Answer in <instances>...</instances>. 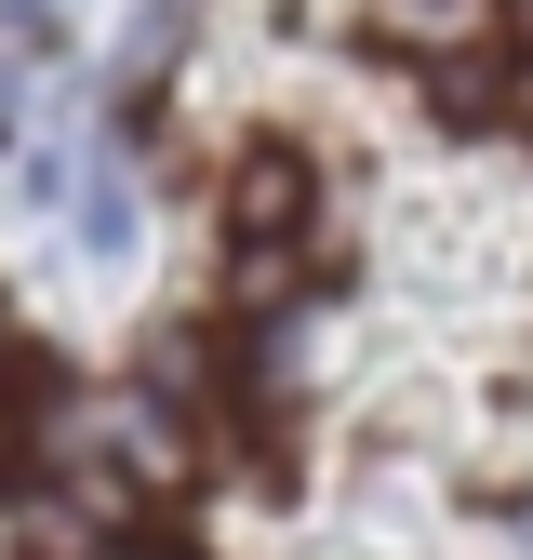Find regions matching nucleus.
<instances>
[{"label":"nucleus","mask_w":533,"mask_h":560,"mask_svg":"<svg viewBox=\"0 0 533 560\" xmlns=\"http://www.w3.org/2000/svg\"><path fill=\"white\" fill-rule=\"evenodd\" d=\"M0 334H14V320H0Z\"/></svg>","instance_id":"obj_6"},{"label":"nucleus","mask_w":533,"mask_h":560,"mask_svg":"<svg viewBox=\"0 0 533 560\" xmlns=\"http://www.w3.org/2000/svg\"><path fill=\"white\" fill-rule=\"evenodd\" d=\"M120 241H133V200L94 187V200H81V254H120Z\"/></svg>","instance_id":"obj_3"},{"label":"nucleus","mask_w":533,"mask_h":560,"mask_svg":"<svg viewBox=\"0 0 533 560\" xmlns=\"http://www.w3.org/2000/svg\"><path fill=\"white\" fill-rule=\"evenodd\" d=\"M507 120H520V133H533V67H520V81H507Z\"/></svg>","instance_id":"obj_4"},{"label":"nucleus","mask_w":533,"mask_h":560,"mask_svg":"<svg viewBox=\"0 0 533 560\" xmlns=\"http://www.w3.org/2000/svg\"><path fill=\"white\" fill-rule=\"evenodd\" d=\"M307 214H320V174H307V148H253V161L227 174V241H240V267H253V280L307 241Z\"/></svg>","instance_id":"obj_1"},{"label":"nucleus","mask_w":533,"mask_h":560,"mask_svg":"<svg viewBox=\"0 0 533 560\" xmlns=\"http://www.w3.org/2000/svg\"><path fill=\"white\" fill-rule=\"evenodd\" d=\"M481 14H494V0H400V14H387V27H400V40H466V27H481Z\"/></svg>","instance_id":"obj_2"},{"label":"nucleus","mask_w":533,"mask_h":560,"mask_svg":"<svg viewBox=\"0 0 533 560\" xmlns=\"http://www.w3.org/2000/svg\"><path fill=\"white\" fill-rule=\"evenodd\" d=\"M107 560H200V547H107Z\"/></svg>","instance_id":"obj_5"}]
</instances>
